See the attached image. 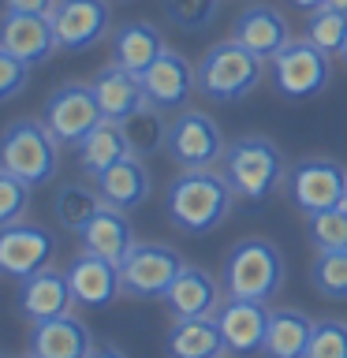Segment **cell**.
<instances>
[{"instance_id":"44dd1931","label":"cell","mask_w":347,"mask_h":358,"mask_svg":"<svg viewBox=\"0 0 347 358\" xmlns=\"http://www.w3.org/2000/svg\"><path fill=\"white\" fill-rule=\"evenodd\" d=\"M94 183L101 190V198H105V206L112 209H123V213H131V209H139L146 198H150V168H146V157H120L116 164H108L101 176H94Z\"/></svg>"},{"instance_id":"4316f807","label":"cell","mask_w":347,"mask_h":358,"mask_svg":"<svg viewBox=\"0 0 347 358\" xmlns=\"http://www.w3.org/2000/svg\"><path fill=\"white\" fill-rule=\"evenodd\" d=\"M105 209V198H101L97 183H83V179H67V183L56 187L52 194V213H56V224L64 231H83L97 213Z\"/></svg>"},{"instance_id":"f546056e","label":"cell","mask_w":347,"mask_h":358,"mask_svg":"<svg viewBox=\"0 0 347 358\" xmlns=\"http://www.w3.org/2000/svg\"><path fill=\"white\" fill-rule=\"evenodd\" d=\"M310 287L329 302H347V250H318L310 265Z\"/></svg>"},{"instance_id":"1f68e13d","label":"cell","mask_w":347,"mask_h":358,"mask_svg":"<svg viewBox=\"0 0 347 358\" xmlns=\"http://www.w3.org/2000/svg\"><path fill=\"white\" fill-rule=\"evenodd\" d=\"M164 15L172 27H179L183 34H201L209 30L220 15V0H161Z\"/></svg>"},{"instance_id":"8d00e7d4","label":"cell","mask_w":347,"mask_h":358,"mask_svg":"<svg viewBox=\"0 0 347 358\" xmlns=\"http://www.w3.org/2000/svg\"><path fill=\"white\" fill-rule=\"evenodd\" d=\"M4 11H27V15H49L56 0H0Z\"/></svg>"},{"instance_id":"603a6c76","label":"cell","mask_w":347,"mask_h":358,"mask_svg":"<svg viewBox=\"0 0 347 358\" xmlns=\"http://www.w3.org/2000/svg\"><path fill=\"white\" fill-rule=\"evenodd\" d=\"M164 355L168 358H224L228 347H224L217 317L172 321V329L164 336Z\"/></svg>"},{"instance_id":"f6af8a7d","label":"cell","mask_w":347,"mask_h":358,"mask_svg":"<svg viewBox=\"0 0 347 358\" xmlns=\"http://www.w3.org/2000/svg\"><path fill=\"white\" fill-rule=\"evenodd\" d=\"M344 206H347V201H344Z\"/></svg>"},{"instance_id":"8fae6325","label":"cell","mask_w":347,"mask_h":358,"mask_svg":"<svg viewBox=\"0 0 347 358\" xmlns=\"http://www.w3.org/2000/svg\"><path fill=\"white\" fill-rule=\"evenodd\" d=\"M56 257V235L41 224H8L0 228V276L27 280L41 268H49Z\"/></svg>"},{"instance_id":"9a60e30c","label":"cell","mask_w":347,"mask_h":358,"mask_svg":"<svg viewBox=\"0 0 347 358\" xmlns=\"http://www.w3.org/2000/svg\"><path fill=\"white\" fill-rule=\"evenodd\" d=\"M67 273V284H71V295H75V306H86V310H105L116 302V295L123 291V276H120V265L108 262L101 254H75L71 265L64 268Z\"/></svg>"},{"instance_id":"d6a6232c","label":"cell","mask_w":347,"mask_h":358,"mask_svg":"<svg viewBox=\"0 0 347 358\" xmlns=\"http://www.w3.org/2000/svg\"><path fill=\"white\" fill-rule=\"evenodd\" d=\"M310 243L318 250H347V206L310 217Z\"/></svg>"},{"instance_id":"bcb514c9","label":"cell","mask_w":347,"mask_h":358,"mask_svg":"<svg viewBox=\"0 0 347 358\" xmlns=\"http://www.w3.org/2000/svg\"><path fill=\"white\" fill-rule=\"evenodd\" d=\"M224 358H228V355H224Z\"/></svg>"},{"instance_id":"836d02e7","label":"cell","mask_w":347,"mask_h":358,"mask_svg":"<svg viewBox=\"0 0 347 358\" xmlns=\"http://www.w3.org/2000/svg\"><path fill=\"white\" fill-rule=\"evenodd\" d=\"M30 183H22L19 176H11L8 168H0V228L19 224L30 209Z\"/></svg>"},{"instance_id":"f1b7e54d","label":"cell","mask_w":347,"mask_h":358,"mask_svg":"<svg viewBox=\"0 0 347 358\" xmlns=\"http://www.w3.org/2000/svg\"><path fill=\"white\" fill-rule=\"evenodd\" d=\"M120 127H123V138H127L134 157H150V153H161L164 150L168 120H164V112L157 108V105H150V101H146L139 112H131L127 120H120Z\"/></svg>"},{"instance_id":"ab89813d","label":"cell","mask_w":347,"mask_h":358,"mask_svg":"<svg viewBox=\"0 0 347 358\" xmlns=\"http://www.w3.org/2000/svg\"><path fill=\"white\" fill-rule=\"evenodd\" d=\"M325 4H332V8H340V11H347V0H325Z\"/></svg>"},{"instance_id":"277c9868","label":"cell","mask_w":347,"mask_h":358,"mask_svg":"<svg viewBox=\"0 0 347 358\" xmlns=\"http://www.w3.org/2000/svg\"><path fill=\"white\" fill-rule=\"evenodd\" d=\"M0 168L30 187L52 183L60 172V142L45 120H15L0 131Z\"/></svg>"},{"instance_id":"ac0fdd59","label":"cell","mask_w":347,"mask_h":358,"mask_svg":"<svg viewBox=\"0 0 347 358\" xmlns=\"http://www.w3.org/2000/svg\"><path fill=\"white\" fill-rule=\"evenodd\" d=\"M0 45L8 52H15L19 60H27L30 67L45 64L60 49L52 19L49 15H27V11H4L0 15Z\"/></svg>"},{"instance_id":"8992f818","label":"cell","mask_w":347,"mask_h":358,"mask_svg":"<svg viewBox=\"0 0 347 358\" xmlns=\"http://www.w3.org/2000/svg\"><path fill=\"white\" fill-rule=\"evenodd\" d=\"M284 194L295 206V213L310 220L347 201V168L332 157H302L299 164L288 168Z\"/></svg>"},{"instance_id":"7c38bea8","label":"cell","mask_w":347,"mask_h":358,"mask_svg":"<svg viewBox=\"0 0 347 358\" xmlns=\"http://www.w3.org/2000/svg\"><path fill=\"white\" fill-rule=\"evenodd\" d=\"M49 19L64 52H86L108 38L112 4L108 0H56Z\"/></svg>"},{"instance_id":"83f0119b","label":"cell","mask_w":347,"mask_h":358,"mask_svg":"<svg viewBox=\"0 0 347 358\" xmlns=\"http://www.w3.org/2000/svg\"><path fill=\"white\" fill-rule=\"evenodd\" d=\"M75 150H78V168H83L86 176H101L108 164H116L120 157H127L131 145L123 138V127L116 120H101Z\"/></svg>"},{"instance_id":"d6986e66","label":"cell","mask_w":347,"mask_h":358,"mask_svg":"<svg viewBox=\"0 0 347 358\" xmlns=\"http://www.w3.org/2000/svg\"><path fill=\"white\" fill-rule=\"evenodd\" d=\"M30 355L38 358H90L94 351V336H90L86 321H78L75 313H60L52 321L30 324Z\"/></svg>"},{"instance_id":"30bf717a","label":"cell","mask_w":347,"mask_h":358,"mask_svg":"<svg viewBox=\"0 0 347 358\" xmlns=\"http://www.w3.org/2000/svg\"><path fill=\"white\" fill-rule=\"evenodd\" d=\"M183 254L168 243H134L131 254L123 257L120 276L123 291L134 299H164V291L172 287V280L183 268Z\"/></svg>"},{"instance_id":"d590c367","label":"cell","mask_w":347,"mask_h":358,"mask_svg":"<svg viewBox=\"0 0 347 358\" xmlns=\"http://www.w3.org/2000/svg\"><path fill=\"white\" fill-rule=\"evenodd\" d=\"M30 83V64L19 60L15 52H8L4 45H0V105L11 97H19L22 90Z\"/></svg>"},{"instance_id":"52a82bcc","label":"cell","mask_w":347,"mask_h":358,"mask_svg":"<svg viewBox=\"0 0 347 358\" xmlns=\"http://www.w3.org/2000/svg\"><path fill=\"white\" fill-rule=\"evenodd\" d=\"M273 86L284 101H310L321 97L325 86L332 83V56L321 52L313 41L291 38L273 60Z\"/></svg>"},{"instance_id":"4dcf8cb0","label":"cell","mask_w":347,"mask_h":358,"mask_svg":"<svg viewBox=\"0 0 347 358\" xmlns=\"http://www.w3.org/2000/svg\"><path fill=\"white\" fill-rule=\"evenodd\" d=\"M306 41H313L321 52H329V56H340L344 41H347V11L332 8V4L310 11L306 15Z\"/></svg>"},{"instance_id":"2e32d148","label":"cell","mask_w":347,"mask_h":358,"mask_svg":"<svg viewBox=\"0 0 347 358\" xmlns=\"http://www.w3.org/2000/svg\"><path fill=\"white\" fill-rule=\"evenodd\" d=\"M220 291H224V284L213 273H206L201 265H183L161 302H164V310L172 313V321L213 317V313L220 310V302H224Z\"/></svg>"},{"instance_id":"5bb4252c","label":"cell","mask_w":347,"mask_h":358,"mask_svg":"<svg viewBox=\"0 0 347 358\" xmlns=\"http://www.w3.org/2000/svg\"><path fill=\"white\" fill-rule=\"evenodd\" d=\"M142 90H146V101L157 105L161 112H179V108H187L190 94L198 90V71L190 67L187 56L164 49L142 71Z\"/></svg>"},{"instance_id":"6da1fadb","label":"cell","mask_w":347,"mask_h":358,"mask_svg":"<svg viewBox=\"0 0 347 358\" xmlns=\"http://www.w3.org/2000/svg\"><path fill=\"white\" fill-rule=\"evenodd\" d=\"M235 190L220 168H179L164 190V217L183 235H209L232 217Z\"/></svg>"},{"instance_id":"d4e9b609","label":"cell","mask_w":347,"mask_h":358,"mask_svg":"<svg viewBox=\"0 0 347 358\" xmlns=\"http://www.w3.org/2000/svg\"><path fill=\"white\" fill-rule=\"evenodd\" d=\"M164 49L168 45L161 38V30H157L153 22H146V19L123 22V27L112 34V64L127 67V71H134V75H142Z\"/></svg>"},{"instance_id":"3957f363","label":"cell","mask_w":347,"mask_h":358,"mask_svg":"<svg viewBox=\"0 0 347 358\" xmlns=\"http://www.w3.org/2000/svg\"><path fill=\"white\" fill-rule=\"evenodd\" d=\"M198 71V94L213 101V105H235L246 94H254L262 83L265 60L254 56L246 45H239L235 38L209 45L206 56L194 64Z\"/></svg>"},{"instance_id":"7bdbcfd3","label":"cell","mask_w":347,"mask_h":358,"mask_svg":"<svg viewBox=\"0 0 347 358\" xmlns=\"http://www.w3.org/2000/svg\"><path fill=\"white\" fill-rule=\"evenodd\" d=\"M120 4H134V0H120Z\"/></svg>"},{"instance_id":"ee69618b","label":"cell","mask_w":347,"mask_h":358,"mask_svg":"<svg viewBox=\"0 0 347 358\" xmlns=\"http://www.w3.org/2000/svg\"><path fill=\"white\" fill-rule=\"evenodd\" d=\"M0 358H4V355H0Z\"/></svg>"},{"instance_id":"b9f144b4","label":"cell","mask_w":347,"mask_h":358,"mask_svg":"<svg viewBox=\"0 0 347 358\" xmlns=\"http://www.w3.org/2000/svg\"><path fill=\"white\" fill-rule=\"evenodd\" d=\"M19 358H38V355H30V351H27V355H19Z\"/></svg>"},{"instance_id":"f35d334b","label":"cell","mask_w":347,"mask_h":358,"mask_svg":"<svg viewBox=\"0 0 347 358\" xmlns=\"http://www.w3.org/2000/svg\"><path fill=\"white\" fill-rule=\"evenodd\" d=\"M288 4H291V8H299V11H306V15H310V11L325 8V0H288Z\"/></svg>"},{"instance_id":"74e56055","label":"cell","mask_w":347,"mask_h":358,"mask_svg":"<svg viewBox=\"0 0 347 358\" xmlns=\"http://www.w3.org/2000/svg\"><path fill=\"white\" fill-rule=\"evenodd\" d=\"M90 358H127V355H123L116 343H94V351H90Z\"/></svg>"},{"instance_id":"4fadbf2b","label":"cell","mask_w":347,"mask_h":358,"mask_svg":"<svg viewBox=\"0 0 347 358\" xmlns=\"http://www.w3.org/2000/svg\"><path fill=\"white\" fill-rule=\"evenodd\" d=\"M220 324L224 347L228 355H254L262 351L269 321H273V306L262 299H239V295H224L220 310L213 313Z\"/></svg>"},{"instance_id":"7a4b0ae2","label":"cell","mask_w":347,"mask_h":358,"mask_svg":"<svg viewBox=\"0 0 347 358\" xmlns=\"http://www.w3.org/2000/svg\"><path fill=\"white\" fill-rule=\"evenodd\" d=\"M220 172L232 183L235 198L246 206L262 209L265 201H273L288 183V161L280 153V145L265 134H243V138L228 142V150L220 157Z\"/></svg>"},{"instance_id":"e575fe53","label":"cell","mask_w":347,"mask_h":358,"mask_svg":"<svg viewBox=\"0 0 347 358\" xmlns=\"http://www.w3.org/2000/svg\"><path fill=\"white\" fill-rule=\"evenodd\" d=\"M306 358H347V321H313Z\"/></svg>"},{"instance_id":"9c48e42d","label":"cell","mask_w":347,"mask_h":358,"mask_svg":"<svg viewBox=\"0 0 347 358\" xmlns=\"http://www.w3.org/2000/svg\"><path fill=\"white\" fill-rule=\"evenodd\" d=\"M41 120H45V127L56 134L60 145H78L101 120H105V112H101L97 94L90 83H64L49 94V101H45V108H41Z\"/></svg>"},{"instance_id":"5b68a950","label":"cell","mask_w":347,"mask_h":358,"mask_svg":"<svg viewBox=\"0 0 347 358\" xmlns=\"http://www.w3.org/2000/svg\"><path fill=\"white\" fill-rule=\"evenodd\" d=\"M220 284H224V295L269 302L284 287V254L269 239L235 243L220 265Z\"/></svg>"},{"instance_id":"484cf974","label":"cell","mask_w":347,"mask_h":358,"mask_svg":"<svg viewBox=\"0 0 347 358\" xmlns=\"http://www.w3.org/2000/svg\"><path fill=\"white\" fill-rule=\"evenodd\" d=\"M310 332H313V321L306 313L295 310V306H280V310H273L262 355L265 358H306Z\"/></svg>"},{"instance_id":"60d3db41","label":"cell","mask_w":347,"mask_h":358,"mask_svg":"<svg viewBox=\"0 0 347 358\" xmlns=\"http://www.w3.org/2000/svg\"><path fill=\"white\" fill-rule=\"evenodd\" d=\"M340 60H344V67H347V41H344V49H340Z\"/></svg>"},{"instance_id":"cb8c5ba5","label":"cell","mask_w":347,"mask_h":358,"mask_svg":"<svg viewBox=\"0 0 347 358\" xmlns=\"http://www.w3.org/2000/svg\"><path fill=\"white\" fill-rule=\"evenodd\" d=\"M78 239H83V250L101 254V257H108V262L123 265V257H127L131 246H134V228H131V220L123 209L105 206L83 231H78Z\"/></svg>"},{"instance_id":"ba28073f","label":"cell","mask_w":347,"mask_h":358,"mask_svg":"<svg viewBox=\"0 0 347 358\" xmlns=\"http://www.w3.org/2000/svg\"><path fill=\"white\" fill-rule=\"evenodd\" d=\"M228 142L220 134V123L209 112L198 108H179L168 120V138H164V153L172 157L176 168H217Z\"/></svg>"},{"instance_id":"ffe728a7","label":"cell","mask_w":347,"mask_h":358,"mask_svg":"<svg viewBox=\"0 0 347 358\" xmlns=\"http://www.w3.org/2000/svg\"><path fill=\"white\" fill-rule=\"evenodd\" d=\"M232 38L239 45H246L254 56H262V60H273L291 41V27L273 4H250L239 11V19L232 27Z\"/></svg>"},{"instance_id":"7402d4cb","label":"cell","mask_w":347,"mask_h":358,"mask_svg":"<svg viewBox=\"0 0 347 358\" xmlns=\"http://www.w3.org/2000/svg\"><path fill=\"white\" fill-rule=\"evenodd\" d=\"M94 94H97V105L105 112V120H127L131 112H139L146 105V90H142V75L127 71L120 64H105L101 71L94 75Z\"/></svg>"},{"instance_id":"e0dca14e","label":"cell","mask_w":347,"mask_h":358,"mask_svg":"<svg viewBox=\"0 0 347 358\" xmlns=\"http://www.w3.org/2000/svg\"><path fill=\"white\" fill-rule=\"evenodd\" d=\"M71 284H67V273L60 268H41V273H34L27 280H19V317L38 324V321H52L60 317V313H71Z\"/></svg>"}]
</instances>
